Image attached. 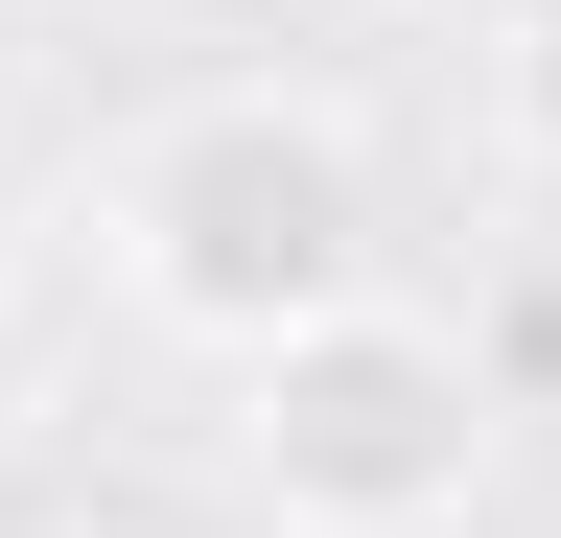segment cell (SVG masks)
Instances as JSON below:
<instances>
[{
	"instance_id": "6da1fadb",
	"label": "cell",
	"mask_w": 561,
	"mask_h": 538,
	"mask_svg": "<svg viewBox=\"0 0 561 538\" xmlns=\"http://www.w3.org/2000/svg\"><path fill=\"white\" fill-rule=\"evenodd\" d=\"M94 234H117V305L187 328L210 375H257L280 328H328V305L398 282V187H375V141H351L328 94H187V117H140L117 187H94Z\"/></svg>"
},
{
	"instance_id": "7a4b0ae2",
	"label": "cell",
	"mask_w": 561,
	"mask_h": 538,
	"mask_svg": "<svg viewBox=\"0 0 561 538\" xmlns=\"http://www.w3.org/2000/svg\"><path fill=\"white\" fill-rule=\"evenodd\" d=\"M234 492L280 538H445L491 492V352L445 305H328V328H280V352L234 375Z\"/></svg>"
},
{
	"instance_id": "3957f363",
	"label": "cell",
	"mask_w": 561,
	"mask_h": 538,
	"mask_svg": "<svg viewBox=\"0 0 561 538\" xmlns=\"http://www.w3.org/2000/svg\"><path fill=\"white\" fill-rule=\"evenodd\" d=\"M491 141L561 187V0H515V24H491Z\"/></svg>"
},
{
	"instance_id": "277c9868",
	"label": "cell",
	"mask_w": 561,
	"mask_h": 538,
	"mask_svg": "<svg viewBox=\"0 0 561 538\" xmlns=\"http://www.w3.org/2000/svg\"><path fill=\"white\" fill-rule=\"evenodd\" d=\"M24 257H47V187H24V141H0V305H24Z\"/></svg>"
},
{
	"instance_id": "5b68a950",
	"label": "cell",
	"mask_w": 561,
	"mask_h": 538,
	"mask_svg": "<svg viewBox=\"0 0 561 538\" xmlns=\"http://www.w3.org/2000/svg\"><path fill=\"white\" fill-rule=\"evenodd\" d=\"M24 47H47V0H0V117H24Z\"/></svg>"
}]
</instances>
